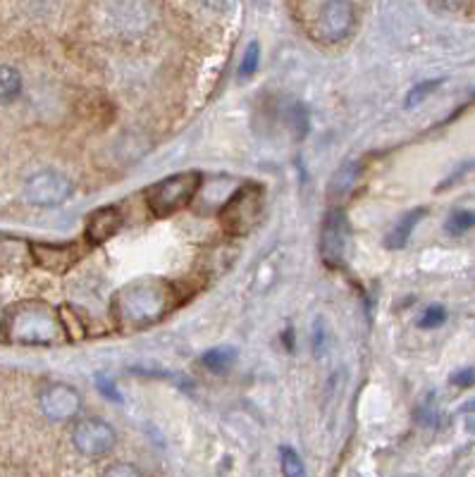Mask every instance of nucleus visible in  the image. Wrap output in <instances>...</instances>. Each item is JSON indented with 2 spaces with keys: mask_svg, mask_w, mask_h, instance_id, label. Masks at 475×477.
<instances>
[{
  "mask_svg": "<svg viewBox=\"0 0 475 477\" xmlns=\"http://www.w3.org/2000/svg\"><path fill=\"white\" fill-rule=\"evenodd\" d=\"M175 305L172 287L162 280H139L115 297V320L125 330H141L158 322Z\"/></svg>",
  "mask_w": 475,
  "mask_h": 477,
  "instance_id": "f257e3e1",
  "label": "nucleus"
},
{
  "mask_svg": "<svg viewBox=\"0 0 475 477\" xmlns=\"http://www.w3.org/2000/svg\"><path fill=\"white\" fill-rule=\"evenodd\" d=\"M3 332L12 344L24 347H53L62 339V320L48 304L24 301L12 305L3 320Z\"/></svg>",
  "mask_w": 475,
  "mask_h": 477,
  "instance_id": "f03ea898",
  "label": "nucleus"
},
{
  "mask_svg": "<svg viewBox=\"0 0 475 477\" xmlns=\"http://www.w3.org/2000/svg\"><path fill=\"white\" fill-rule=\"evenodd\" d=\"M265 210V194L258 184H246L220 210V224L227 234L244 237L261 224Z\"/></svg>",
  "mask_w": 475,
  "mask_h": 477,
  "instance_id": "7ed1b4c3",
  "label": "nucleus"
},
{
  "mask_svg": "<svg viewBox=\"0 0 475 477\" xmlns=\"http://www.w3.org/2000/svg\"><path fill=\"white\" fill-rule=\"evenodd\" d=\"M198 188H201V172H179L165 177L155 187L148 188V208L158 217L175 215L194 201Z\"/></svg>",
  "mask_w": 475,
  "mask_h": 477,
  "instance_id": "20e7f679",
  "label": "nucleus"
},
{
  "mask_svg": "<svg viewBox=\"0 0 475 477\" xmlns=\"http://www.w3.org/2000/svg\"><path fill=\"white\" fill-rule=\"evenodd\" d=\"M72 196V181L55 170L31 174L24 184V198L38 208H55Z\"/></svg>",
  "mask_w": 475,
  "mask_h": 477,
  "instance_id": "39448f33",
  "label": "nucleus"
},
{
  "mask_svg": "<svg viewBox=\"0 0 475 477\" xmlns=\"http://www.w3.org/2000/svg\"><path fill=\"white\" fill-rule=\"evenodd\" d=\"M349 244V220L339 208H332L325 215L321 234V255L328 265H342Z\"/></svg>",
  "mask_w": 475,
  "mask_h": 477,
  "instance_id": "423d86ee",
  "label": "nucleus"
},
{
  "mask_svg": "<svg viewBox=\"0 0 475 477\" xmlns=\"http://www.w3.org/2000/svg\"><path fill=\"white\" fill-rule=\"evenodd\" d=\"M117 441L115 430L103 423V420H81L79 425L74 427V447L77 451L88 458H98V456H105L108 451H112Z\"/></svg>",
  "mask_w": 475,
  "mask_h": 477,
  "instance_id": "0eeeda50",
  "label": "nucleus"
},
{
  "mask_svg": "<svg viewBox=\"0 0 475 477\" xmlns=\"http://www.w3.org/2000/svg\"><path fill=\"white\" fill-rule=\"evenodd\" d=\"M354 29V5L351 0H328L318 15V37L328 44H337Z\"/></svg>",
  "mask_w": 475,
  "mask_h": 477,
  "instance_id": "6e6552de",
  "label": "nucleus"
},
{
  "mask_svg": "<svg viewBox=\"0 0 475 477\" xmlns=\"http://www.w3.org/2000/svg\"><path fill=\"white\" fill-rule=\"evenodd\" d=\"M41 411L53 423H67L74 420L81 411V397L79 391L70 387V384H51L41 391Z\"/></svg>",
  "mask_w": 475,
  "mask_h": 477,
  "instance_id": "1a4fd4ad",
  "label": "nucleus"
},
{
  "mask_svg": "<svg viewBox=\"0 0 475 477\" xmlns=\"http://www.w3.org/2000/svg\"><path fill=\"white\" fill-rule=\"evenodd\" d=\"M31 254L44 270L67 272L81 258V248L79 244H60V247L58 244H41V247H34Z\"/></svg>",
  "mask_w": 475,
  "mask_h": 477,
  "instance_id": "9d476101",
  "label": "nucleus"
},
{
  "mask_svg": "<svg viewBox=\"0 0 475 477\" xmlns=\"http://www.w3.org/2000/svg\"><path fill=\"white\" fill-rule=\"evenodd\" d=\"M120 227H122V215L117 208L108 205V208L94 210L87 220V241L91 247L105 244L115 237Z\"/></svg>",
  "mask_w": 475,
  "mask_h": 477,
  "instance_id": "9b49d317",
  "label": "nucleus"
},
{
  "mask_svg": "<svg viewBox=\"0 0 475 477\" xmlns=\"http://www.w3.org/2000/svg\"><path fill=\"white\" fill-rule=\"evenodd\" d=\"M425 213L428 210L425 208H416V210H411V213H406V215L396 222V227L392 231H389V237H388V248L389 251H399V248H404L406 244H409V238H411V231L416 230V224L421 222L425 217Z\"/></svg>",
  "mask_w": 475,
  "mask_h": 477,
  "instance_id": "f8f14e48",
  "label": "nucleus"
},
{
  "mask_svg": "<svg viewBox=\"0 0 475 477\" xmlns=\"http://www.w3.org/2000/svg\"><path fill=\"white\" fill-rule=\"evenodd\" d=\"M234 361H237V348L232 347H215L211 351H205L204 358H201V363L211 372H227L232 368Z\"/></svg>",
  "mask_w": 475,
  "mask_h": 477,
  "instance_id": "ddd939ff",
  "label": "nucleus"
},
{
  "mask_svg": "<svg viewBox=\"0 0 475 477\" xmlns=\"http://www.w3.org/2000/svg\"><path fill=\"white\" fill-rule=\"evenodd\" d=\"M22 91V77L15 67L0 65V103L15 101Z\"/></svg>",
  "mask_w": 475,
  "mask_h": 477,
  "instance_id": "4468645a",
  "label": "nucleus"
},
{
  "mask_svg": "<svg viewBox=\"0 0 475 477\" xmlns=\"http://www.w3.org/2000/svg\"><path fill=\"white\" fill-rule=\"evenodd\" d=\"M354 180H356V165H354V163H346V165L339 167V172L335 174V180L329 184L332 196L349 194L351 187H354Z\"/></svg>",
  "mask_w": 475,
  "mask_h": 477,
  "instance_id": "2eb2a0df",
  "label": "nucleus"
},
{
  "mask_svg": "<svg viewBox=\"0 0 475 477\" xmlns=\"http://www.w3.org/2000/svg\"><path fill=\"white\" fill-rule=\"evenodd\" d=\"M279 458H282V475L287 477H304L306 475V468H304V461L299 458V454L289 447L279 448Z\"/></svg>",
  "mask_w": 475,
  "mask_h": 477,
  "instance_id": "dca6fc26",
  "label": "nucleus"
},
{
  "mask_svg": "<svg viewBox=\"0 0 475 477\" xmlns=\"http://www.w3.org/2000/svg\"><path fill=\"white\" fill-rule=\"evenodd\" d=\"M475 217L471 210H454L449 220H446V231L452 234V237H459V234H466L471 227H473Z\"/></svg>",
  "mask_w": 475,
  "mask_h": 477,
  "instance_id": "f3484780",
  "label": "nucleus"
},
{
  "mask_svg": "<svg viewBox=\"0 0 475 477\" xmlns=\"http://www.w3.org/2000/svg\"><path fill=\"white\" fill-rule=\"evenodd\" d=\"M442 87V80H430V81H423V84H416V87L411 88L409 96H406V108H416L418 103H423L428 96L435 91V88Z\"/></svg>",
  "mask_w": 475,
  "mask_h": 477,
  "instance_id": "a211bd4d",
  "label": "nucleus"
},
{
  "mask_svg": "<svg viewBox=\"0 0 475 477\" xmlns=\"http://www.w3.org/2000/svg\"><path fill=\"white\" fill-rule=\"evenodd\" d=\"M258 60H261V46L254 41V44L246 48V53H244V60L242 65H239V80H249L251 74L256 72L258 70Z\"/></svg>",
  "mask_w": 475,
  "mask_h": 477,
  "instance_id": "6ab92c4d",
  "label": "nucleus"
},
{
  "mask_svg": "<svg viewBox=\"0 0 475 477\" xmlns=\"http://www.w3.org/2000/svg\"><path fill=\"white\" fill-rule=\"evenodd\" d=\"M446 320V311H445V305H430V308H425L423 313V318H421V327L423 330H435V327H439L442 322Z\"/></svg>",
  "mask_w": 475,
  "mask_h": 477,
  "instance_id": "aec40b11",
  "label": "nucleus"
},
{
  "mask_svg": "<svg viewBox=\"0 0 475 477\" xmlns=\"http://www.w3.org/2000/svg\"><path fill=\"white\" fill-rule=\"evenodd\" d=\"M452 384L456 387H473V368H463L452 375Z\"/></svg>",
  "mask_w": 475,
  "mask_h": 477,
  "instance_id": "412c9836",
  "label": "nucleus"
},
{
  "mask_svg": "<svg viewBox=\"0 0 475 477\" xmlns=\"http://www.w3.org/2000/svg\"><path fill=\"white\" fill-rule=\"evenodd\" d=\"M105 475H129V477H134V475H139V470L137 468H129V465H122V463H117V465H112V468H108L105 470Z\"/></svg>",
  "mask_w": 475,
  "mask_h": 477,
  "instance_id": "4be33fe9",
  "label": "nucleus"
},
{
  "mask_svg": "<svg viewBox=\"0 0 475 477\" xmlns=\"http://www.w3.org/2000/svg\"><path fill=\"white\" fill-rule=\"evenodd\" d=\"M98 387H101L103 394H105V397L112 398V401H122V397H120V391L112 389V387H110V382H105L103 377H101V380H98Z\"/></svg>",
  "mask_w": 475,
  "mask_h": 477,
  "instance_id": "5701e85b",
  "label": "nucleus"
},
{
  "mask_svg": "<svg viewBox=\"0 0 475 477\" xmlns=\"http://www.w3.org/2000/svg\"><path fill=\"white\" fill-rule=\"evenodd\" d=\"M3 320H5V313H3V308H0V332H3Z\"/></svg>",
  "mask_w": 475,
  "mask_h": 477,
  "instance_id": "b1692460",
  "label": "nucleus"
},
{
  "mask_svg": "<svg viewBox=\"0 0 475 477\" xmlns=\"http://www.w3.org/2000/svg\"><path fill=\"white\" fill-rule=\"evenodd\" d=\"M445 5H456V0H442Z\"/></svg>",
  "mask_w": 475,
  "mask_h": 477,
  "instance_id": "393cba45",
  "label": "nucleus"
}]
</instances>
